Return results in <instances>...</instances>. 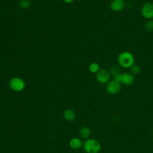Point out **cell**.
Wrapping results in <instances>:
<instances>
[{
    "label": "cell",
    "instance_id": "obj_10",
    "mask_svg": "<svg viewBox=\"0 0 153 153\" xmlns=\"http://www.w3.org/2000/svg\"><path fill=\"white\" fill-rule=\"evenodd\" d=\"M75 113L71 109H66L63 112V117L66 121L68 122H72L75 119Z\"/></svg>",
    "mask_w": 153,
    "mask_h": 153
},
{
    "label": "cell",
    "instance_id": "obj_2",
    "mask_svg": "<svg viewBox=\"0 0 153 153\" xmlns=\"http://www.w3.org/2000/svg\"><path fill=\"white\" fill-rule=\"evenodd\" d=\"M83 148L86 153H99L101 149L100 142L93 138H88L83 143Z\"/></svg>",
    "mask_w": 153,
    "mask_h": 153
},
{
    "label": "cell",
    "instance_id": "obj_12",
    "mask_svg": "<svg viewBox=\"0 0 153 153\" xmlns=\"http://www.w3.org/2000/svg\"><path fill=\"white\" fill-rule=\"evenodd\" d=\"M109 72L111 75L114 77L115 75L121 74V68L119 65H114L111 67Z\"/></svg>",
    "mask_w": 153,
    "mask_h": 153
},
{
    "label": "cell",
    "instance_id": "obj_3",
    "mask_svg": "<svg viewBox=\"0 0 153 153\" xmlns=\"http://www.w3.org/2000/svg\"><path fill=\"white\" fill-rule=\"evenodd\" d=\"M141 14L143 18L148 20L153 19V3L147 2L141 8Z\"/></svg>",
    "mask_w": 153,
    "mask_h": 153
},
{
    "label": "cell",
    "instance_id": "obj_13",
    "mask_svg": "<svg viewBox=\"0 0 153 153\" xmlns=\"http://www.w3.org/2000/svg\"><path fill=\"white\" fill-rule=\"evenodd\" d=\"M144 28L145 30L148 32H153V20H148V21H147L145 24Z\"/></svg>",
    "mask_w": 153,
    "mask_h": 153
},
{
    "label": "cell",
    "instance_id": "obj_4",
    "mask_svg": "<svg viewBox=\"0 0 153 153\" xmlns=\"http://www.w3.org/2000/svg\"><path fill=\"white\" fill-rule=\"evenodd\" d=\"M121 89V83L114 79L109 81L106 85V91L111 94H116L118 93Z\"/></svg>",
    "mask_w": 153,
    "mask_h": 153
},
{
    "label": "cell",
    "instance_id": "obj_17",
    "mask_svg": "<svg viewBox=\"0 0 153 153\" xmlns=\"http://www.w3.org/2000/svg\"><path fill=\"white\" fill-rule=\"evenodd\" d=\"M114 79L116 81L121 83V79H122V74H118V75H115L114 77Z\"/></svg>",
    "mask_w": 153,
    "mask_h": 153
},
{
    "label": "cell",
    "instance_id": "obj_14",
    "mask_svg": "<svg viewBox=\"0 0 153 153\" xmlns=\"http://www.w3.org/2000/svg\"><path fill=\"white\" fill-rule=\"evenodd\" d=\"M100 66L97 63H92L89 66V70L92 73H97L100 70Z\"/></svg>",
    "mask_w": 153,
    "mask_h": 153
},
{
    "label": "cell",
    "instance_id": "obj_6",
    "mask_svg": "<svg viewBox=\"0 0 153 153\" xmlns=\"http://www.w3.org/2000/svg\"><path fill=\"white\" fill-rule=\"evenodd\" d=\"M10 88L15 91H21L25 88V82L20 78H13L9 82Z\"/></svg>",
    "mask_w": 153,
    "mask_h": 153
},
{
    "label": "cell",
    "instance_id": "obj_11",
    "mask_svg": "<svg viewBox=\"0 0 153 153\" xmlns=\"http://www.w3.org/2000/svg\"><path fill=\"white\" fill-rule=\"evenodd\" d=\"M79 136L80 137L83 139H88L89 136H90L91 134V130L90 129V128H88L87 126H84L82 127L80 129H79Z\"/></svg>",
    "mask_w": 153,
    "mask_h": 153
},
{
    "label": "cell",
    "instance_id": "obj_8",
    "mask_svg": "<svg viewBox=\"0 0 153 153\" xmlns=\"http://www.w3.org/2000/svg\"><path fill=\"white\" fill-rule=\"evenodd\" d=\"M134 81V75L129 72H124L122 74L121 82L124 85H130Z\"/></svg>",
    "mask_w": 153,
    "mask_h": 153
},
{
    "label": "cell",
    "instance_id": "obj_1",
    "mask_svg": "<svg viewBox=\"0 0 153 153\" xmlns=\"http://www.w3.org/2000/svg\"><path fill=\"white\" fill-rule=\"evenodd\" d=\"M118 63L123 68H131L134 64V56L128 51H123L118 57Z\"/></svg>",
    "mask_w": 153,
    "mask_h": 153
},
{
    "label": "cell",
    "instance_id": "obj_9",
    "mask_svg": "<svg viewBox=\"0 0 153 153\" xmlns=\"http://www.w3.org/2000/svg\"><path fill=\"white\" fill-rule=\"evenodd\" d=\"M69 144L70 147L73 149H78L83 145L82 140L76 137L72 138L69 140Z\"/></svg>",
    "mask_w": 153,
    "mask_h": 153
},
{
    "label": "cell",
    "instance_id": "obj_18",
    "mask_svg": "<svg viewBox=\"0 0 153 153\" xmlns=\"http://www.w3.org/2000/svg\"><path fill=\"white\" fill-rule=\"evenodd\" d=\"M73 1H74V0H64V1H65V2H66V3H71V2H72Z\"/></svg>",
    "mask_w": 153,
    "mask_h": 153
},
{
    "label": "cell",
    "instance_id": "obj_5",
    "mask_svg": "<svg viewBox=\"0 0 153 153\" xmlns=\"http://www.w3.org/2000/svg\"><path fill=\"white\" fill-rule=\"evenodd\" d=\"M110 72L106 69H100L96 73V78L99 82L102 84H107L110 81Z\"/></svg>",
    "mask_w": 153,
    "mask_h": 153
},
{
    "label": "cell",
    "instance_id": "obj_16",
    "mask_svg": "<svg viewBox=\"0 0 153 153\" xmlns=\"http://www.w3.org/2000/svg\"><path fill=\"white\" fill-rule=\"evenodd\" d=\"M30 5V0H22L20 2V6L22 8H27Z\"/></svg>",
    "mask_w": 153,
    "mask_h": 153
},
{
    "label": "cell",
    "instance_id": "obj_7",
    "mask_svg": "<svg viewBox=\"0 0 153 153\" xmlns=\"http://www.w3.org/2000/svg\"><path fill=\"white\" fill-rule=\"evenodd\" d=\"M125 7L124 0H112L110 4V8L114 12H120Z\"/></svg>",
    "mask_w": 153,
    "mask_h": 153
},
{
    "label": "cell",
    "instance_id": "obj_15",
    "mask_svg": "<svg viewBox=\"0 0 153 153\" xmlns=\"http://www.w3.org/2000/svg\"><path fill=\"white\" fill-rule=\"evenodd\" d=\"M130 71H131V74H132L133 75H138L140 74L141 71L140 67L137 65V64H134L131 68H130Z\"/></svg>",
    "mask_w": 153,
    "mask_h": 153
}]
</instances>
